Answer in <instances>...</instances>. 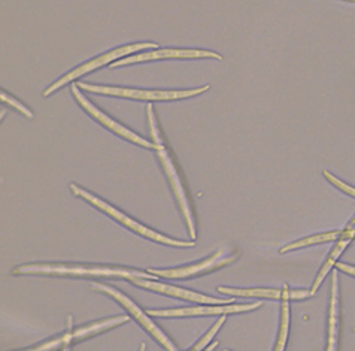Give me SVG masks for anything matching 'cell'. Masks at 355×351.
I'll list each match as a JSON object with an SVG mask.
<instances>
[{
	"mask_svg": "<svg viewBox=\"0 0 355 351\" xmlns=\"http://www.w3.org/2000/svg\"><path fill=\"white\" fill-rule=\"evenodd\" d=\"M342 230H334V232H325V233H320V235L315 237H309V238H303L300 241H295L293 243H288L287 247L281 248L279 252H288L291 250H297V248H303V247H309V246H315V243H324V242H331V241H338L340 237Z\"/></svg>",
	"mask_w": 355,
	"mask_h": 351,
	"instance_id": "cell-16",
	"label": "cell"
},
{
	"mask_svg": "<svg viewBox=\"0 0 355 351\" xmlns=\"http://www.w3.org/2000/svg\"><path fill=\"white\" fill-rule=\"evenodd\" d=\"M150 48H157V44H153V42H144V44H133V45H125V46H121V48H116V50H112L110 53H106L101 57L97 58H93V60L87 62L81 66H78L76 69L71 71L69 74H66L63 78H60V80L55 81L53 85H49L48 89L42 93L44 97H48L49 94H53L54 92H57L58 89H62V87L67 85L69 83H72L73 80H76V78H80L81 75L84 74H90L92 71H96L98 69V67H102L107 63H114L116 62L118 58H123L125 55H129L132 53H136L139 50H150Z\"/></svg>",
	"mask_w": 355,
	"mask_h": 351,
	"instance_id": "cell-4",
	"label": "cell"
},
{
	"mask_svg": "<svg viewBox=\"0 0 355 351\" xmlns=\"http://www.w3.org/2000/svg\"><path fill=\"white\" fill-rule=\"evenodd\" d=\"M290 299H282L281 304V329H279V336L278 343L275 345L276 351H282L287 345V338H288V325H290Z\"/></svg>",
	"mask_w": 355,
	"mask_h": 351,
	"instance_id": "cell-17",
	"label": "cell"
},
{
	"mask_svg": "<svg viewBox=\"0 0 355 351\" xmlns=\"http://www.w3.org/2000/svg\"><path fill=\"white\" fill-rule=\"evenodd\" d=\"M127 320H129V317H127V316H120V317H112V318L97 321V323L87 325V326L80 327L76 330H72V327H69L67 332L63 335L64 336V344H67L66 347L69 348V345L75 343V341H81V339H85L88 336L102 334V332H105V330H110V329H112L118 325L125 323Z\"/></svg>",
	"mask_w": 355,
	"mask_h": 351,
	"instance_id": "cell-15",
	"label": "cell"
},
{
	"mask_svg": "<svg viewBox=\"0 0 355 351\" xmlns=\"http://www.w3.org/2000/svg\"><path fill=\"white\" fill-rule=\"evenodd\" d=\"M71 190H72V193L75 194V196H78V198H83V199L88 200V202H90L92 205H94L96 208H98L101 211H103L105 214H107V216L112 217L114 220L120 221V223L123 224V226L129 228L130 230L136 232L137 235L145 237V238L151 239V241H155V242L164 243V246H171V247H182V248H184V247H194V241H190V242H189V241H176V239H172V238L163 237V235H160V233L154 232V230H153V229H150V228L142 226L141 223H137V221L132 220L130 217H127L125 214H123L121 211L115 209L114 207H111L110 203H106L105 200H102V199H98V198L93 196L92 193H88V191H85V190L80 189V187H78V185H75V184H72V185H71Z\"/></svg>",
	"mask_w": 355,
	"mask_h": 351,
	"instance_id": "cell-2",
	"label": "cell"
},
{
	"mask_svg": "<svg viewBox=\"0 0 355 351\" xmlns=\"http://www.w3.org/2000/svg\"><path fill=\"white\" fill-rule=\"evenodd\" d=\"M322 175H324V177L327 178L333 185H336V187H338L339 190H342L343 193H347V194H349V196L355 198V189H354V187H351V185L345 184L343 181H340L339 178L334 177V175H331L329 171H324V172H322Z\"/></svg>",
	"mask_w": 355,
	"mask_h": 351,
	"instance_id": "cell-20",
	"label": "cell"
},
{
	"mask_svg": "<svg viewBox=\"0 0 355 351\" xmlns=\"http://www.w3.org/2000/svg\"><path fill=\"white\" fill-rule=\"evenodd\" d=\"M218 293L227 296L239 298H272V299H304L312 296V291L308 290H290L284 289H230L218 287Z\"/></svg>",
	"mask_w": 355,
	"mask_h": 351,
	"instance_id": "cell-12",
	"label": "cell"
},
{
	"mask_svg": "<svg viewBox=\"0 0 355 351\" xmlns=\"http://www.w3.org/2000/svg\"><path fill=\"white\" fill-rule=\"evenodd\" d=\"M354 332H355V329H354Z\"/></svg>",
	"mask_w": 355,
	"mask_h": 351,
	"instance_id": "cell-24",
	"label": "cell"
},
{
	"mask_svg": "<svg viewBox=\"0 0 355 351\" xmlns=\"http://www.w3.org/2000/svg\"><path fill=\"white\" fill-rule=\"evenodd\" d=\"M343 2H349V3H355V0H343Z\"/></svg>",
	"mask_w": 355,
	"mask_h": 351,
	"instance_id": "cell-23",
	"label": "cell"
},
{
	"mask_svg": "<svg viewBox=\"0 0 355 351\" xmlns=\"http://www.w3.org/2000/svg\"><path fill=\"white\" fill-rule=\"evenodd\" d=\"M0 99H2V102H3V103H6V105H9V106H12L14 110H17L18 112H21L23 115H26L27 119H33V117H35V115H33V112H32L31 110H27L23 103H19L18 101H15V99H14V97L8 96L5 92L0 93Z\"/></svg>",
	"mask_w": 355,
	"mask_h": 351,
	"instance_id": "cell-19",
	"label": "cell"
},
{
	"mask_svg": "<svg viewBox=\"0 0 355 351\" xmlns=\"http://www.w3.org/2000/svg\"><path fill=\"white\" fill-rule=\"evenodd\" d=\"M224 321H225V316H223L218 321H216V323L209 329V332L206 334V335L199 341V343H197L191 350H193V351H199V350H203L206 345H208V344L211 343V339L215 336V334L218 332L220 327L224 325Z\"/></svg>",
	"mask_w": 355,
	"mask_h": 351,
	"instance_id": "cell-18",
	"label": "cell"
},
{
	"mask_svg": "<svg viewBox=\"0 0 355 351\" xmlns=\"http://www.w3.org/2000/svg\"><path fill=\"white\" fill-rule=\"evenodd\" d=\"M216 345H218V343H214V344H212V345H211L208 350H214Z\"/></svg>",
	"mask_w": 355,
	"mask_h": 351,
	"instance_id": "cell-22",
	"label": "cell"
},
{
	"mask_svg": "<svg viewBox=\"0 0 355 351\" xmlns=\"http://www.w3.org/2000/svg\"><path fill=\"white\" fill-rule=\"evenodd\" d=\"M81 90L92 92L97 94H106L114 97H123V99H133V101H180L202 94L209 90V85H203L200 89L193 90H173V92H160V90H136V89H116V87H103V85H90L85 83L78 84Z\"/></svg>",
	"mask_w": 355,
	"mask_h": 351,
	"instance_id": "cell-3",
	"label": "cell"
},
{
	"mask_svg": "<svg viewBox=\"0 0 355 351\" xmlns=\"http://www.w3.org/2000/svg\"><path fill=\"white\" fill-rule=\"evenodd\" d=\"M163 58H215V60H223L220 54L214 51H206V50H155V51H148L132 57L121 58V60H116L111 63V67L118 66H125V65H135L141 62H154V60H163Z\"/></svg>",
	"mask_w": 355,
	"mask_h": 351,
	"instance_id": "cell-10",
	"label": "cell"
},
{
	"mask_svg": "<svg viewBox=\"0 0 355 351\" xmlns=\"http://www.w3.org/2000/svg\"><path fill=\"white\" fill-rule=\"evenodd\" d=\"M155 151H157V155H159V159H160V162L163 164L167 178H169V181H171V185H172L173 193H175V198H176L178 203H180L181 211L184 214L185 223H187V226H189L191 239H196V224H194V219H193V214H191L190 203H189V199H187V193L184 190V185L181 182L180 175H178V172L175 169V164H173V162L171 159L169 153H167L166 147L163 145V142L155 144Z\"/></svg>",
	"mask_w": 355,
	"mask_h": 351,
	"instance_id": "cell-7",
	"label": "cell"
},
{
	"mask_svg": "<svg viewBox=\"0 0 355 351\" xmlns=\"http://www.w3.org/2000/svg\"><path fill=\"white\" fill-rule=\"evenodd\" d=\"M92 289H93V290H97V291H103V293L115 298L127 311H129V313H130L137 321H139V323L148 330V332H150L157 341H159V343H160L166 350H169V351H175V350H176V347L172 344V341L164 335L163 330H162L160 327L155 326L154 321L150 318V314H148L146 311H142L139 307H137V305L135 304V302H133L130 298H127L125 295L121 293V291H118V290H115V289H112V287H110V286H106V284H93Z\"/></svg>",
	"mask_w": 355,
	"mask_h": 351,
	"instance_id": "cell-5",
	"label": "cell"
},
{
	"mask_svg": "<svg viewBox=\"0 0 355 351\" xmlns=\"http://www.w3.org/2000/svg\"><path fill=\"white\" fill-rule=\"evenodd\" d=\"M72 94H73V97L76 99V102L83 106V110H84L87 114H90L97 123H101L102 126H105L106 129H110L111 132L116 133L118 136H121V138H124L125 141H130V142H133V144H136V145H141V147H144V148L155 150V144H153V142H150V141H146V139L141 138L139 135L133 133V132L129 130V129H125L124 126L118 124L115 120L111 119V117H107L106 114H103V112H102L101 110H98L97 106H94L90 101H87L85 96L81 94L80 87H78V84L72 85Z\"/></svg>",
	"mask_w": 355,
	"mask_h": 351,
	"instance_id": "cell-6",
	"label": "cell"
},
{
	"mask_svg": "<svg viewBox=\"0 0 355 351\" xmlns=\"http://www.w3.org/2000/svg\"><path fill=\"white\" fill-rule=\"evenodd\" d=\"M223 256V251L215 252L212 257L205 259L199 263H196V265H190V266H184V268H175V269H150L148 272L150 274L155 275V277H160V278H187V277H196L199 274H205V272H209V271H215L221 266L229 265L233 260H236L238 255L236 256H230V257H224L220 259Z\"/></svg>",
	"mask_w": 355,
	"mask_h": 351,
	"instance_id": "cell-9",
	"label": "cell"
},
{
	"mask_svg": "<svg viewBox=\"0 0 355 351\" xmlns=\"http://www.w3.org/2000/svg\"><path fill=\"white\" fill-rule=\"evenodd\" d=\"M339 278L338 272H331V295H330V311H329V343L327 350H338V336H339Z\"/></svg>",
	"mask_w": 355,
	"mask_h": 351,
	"instance_id": "cell-14",
	"label": "cell"
},
{
	"mask_svg": "<svg viewBox=\"0 0 355 351\" xmlns=\"http://www.w3.org/2000/svg\"><path fill=\"white\" fill-rule=\"evenodd\" d=\"M354 239H355V217L349 221L348 226L342 230L339 239L336 241V246H334V248L331 250V252L329 255L327 260H325L322 268L320 269L318 277H317V280H315L313 286H312V290H311L312 295L317 293V290L320 289V286H321V282L324 281V278L327 277V274L331 271V268H333L334 265H336V262H338V259L340 257L342 252H343L345 250H347V247L349 246V243H351Z\"/></svg>",
	"mask_w": 355,
	"mask_h": 351,
	"instance_id": "cell-13",
	"label": "cell"
},
{
	"mask_svg": "<svg viewBox=\"0 0 355 351\" xmlns=\"http://www.w3.org/2000/svg\"><path fill=\"white\" fill-rule=\"evenodd\" d=\"M14 275L18 274H36V275H57V277H85V278H146V280H157L159 277H150V272H141L136 269H125V268H114V266H83V265H24L15 268L12 271Z\"/></svg>",
	"mask_w": 355,
	"mask_h": 351,
	"instance_id": "cell-1",
	"label": "cell"
},
{
	"mask_svg": "<svg viewBox=\"0 0 355 351\" xmlns=\"http://www.w3.org/2000/svg\"><path fill=\"white\" fill-rule=\"evenodd\" d=\"M261 307V302L254 304H238V305H211V307H196V308H180V309H162V311H146L153 317H196V316H225L234 313H245Z\"/></svg>",
	"mask_w": 355,
	"mask_h": 351,
	"instance_id": "cell-8",
	"label": "cell"
},
{
	"mask_svg": "<svg viewBox=\"0 0 355 351\" xmlns=\"http://www.w3.org/2000/svg\"><path fill=\"white\" fill-rule=\"evenodd\" d=\"M336 268L339 271L345 272V274L355 277V266H352V265H347V263H336Z\"/></svg>",
	"mask_w": 355,
	"mask_h": 351,
	"instance_id": "cell-21",
	"label": "cell"
},
{
	"mask_svg": "<svg viewBox=\"0 0 355 351\" xmlns=\"http://www.w3.org/2000/svg\"><path fill=\"white\" fill-rule=\"evenodd\" d=\"M130 281L133 284L139 286L142 289L146 290H153L157 291V293H163L167 296L172 298H178V299H184V300H190V302H197V304H208V305H223V304H229L230 300H221V299H215V298H209L205 296L200 293H196V291H190L185 289H180L175 286H169V284H162V282L157 281H151L146 278H130Z\"/></svg>",
	"mask_w": 355,
	"mask_h": 351,
	"instance_id": "cell-11",
	"label": "cell"
}]
</instances>
